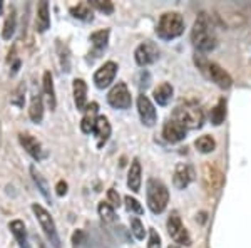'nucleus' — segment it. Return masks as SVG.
<instances>
[{
    "mask_svg": "<svg viewBox=\"0 0 251 248\" xmlns=\"http://www.w3.org/2000/svg\"><path fill=\"white\" fill-rule=\"evenodd\" d=\"M191 40L194 47L201 52H209L218 46V37L214 27L211 24V19L206 12H201L198 19L194 20V26L191 30Z\"/></svg>",
    "mask_w": 251,
    "mask_h": 248,
    "instance_id": "obj_1",
    "label": "nucleus"
},
{
    "mask_svg": "<svg viewBox=\"0 0 251 248\" xmlns=\"http://www.w3.org/2000/svg\"><path fill=\"white\" fill-rule=\"evenodd\" d=\"M146 196H148L149 210H151L154 215L163 213V211L168 208L169 191L163 181L151 178V180L148 181V186H146Z\"/></svg>",
    "mask_w": 251,
    "mask_h": 248,
    "instance_id": "obj_2",
    "label": "nucleus"
},
{
    "mask_svg": "<svg viewBox=\"0 0 251 248\" xmlns=\"http://www.w3.org/2000/svg\"><path fill=\"white\" fill-rule=\"evenodd\" d=\"M157 35L164 40H171L179 37L184 32V19L177 12H166L161 15L159 24H157Z\"/></svg>",
    "mask_w": 251,
    "mask_h": 248,
    "instance_id": "obj_3",
    "label": "nucleus"
},
{
    "mask_svg": "<svg viewBox=\"0 0 251 248\" xmlns=\"http://www.w3.org/2000/svg\"><path fill=\"white\" fill-rule=\"evenodd\" d=\"M196 64H198V67L201 69V72H203V74L208 77L209 81H213V83L216 84L218 87L229 89V87L233 86L231 76H229L228 72H226L221 66H218L216 62L206 60L203 55H200V57L196 55Z\"/></svg>",
    "mask_w": 251,
    "mask_h": 248,
    "instance_id": "obj_4",
    "label": "nucleus"
},
{
    "mask_svg": "<svg viewBox=\"0 0 251 248\" xmlns=\"http://www.w3.org/2000/svg\"><path fill=\"white\" fill-rule=\"evenodd\" d=\"M173 119H176L179 124H183L186 129H200L203 128L204 114L196 106H179L174 109Z\"/></svg>",
    "mask_w": 251,
    "mask_h": 248,
    "instance_id": "obj_5",
    "label": "nucleus"
},
{
    "mask_svg": "<svg viewBox=\"0 0 251 248\" xmlns=\"http://www.w3.org/2000/svg\"><path fill=\"white\" fill-rule=\"evenodd\" d=\"M32 211H34L35 218H37L40 228H42L44 233H46L49 243H50L54 248H60V238L57 235V228H55L54 218L50 217V213H49L44 206H40L39 203H34V205H32Z\"/></svg>",
    "mask_w": 251,
    "mask_h": 248,
    "instance_id": "obj_6",
    "label": "nucleus"
},
{
    "mask_svg": "<svg viewBox=\"0 0 251 248\" xmlns=\"http://www.w3.org/2000/svg\"><path fill=\"white\" fill-rule=\"evenodd\" d=\"M203 174V185L209 194H218L225 185V174L214 163H206L201 169Z\"/></svg>",
    "mask_w": 251,
    "mask_h": 248,
    "instance_id": "obj_7",
    "label": "nucleus"
},
{
    "mask_svg": "<svg viewBox=\"0 0 251 248\" xmlns=\"http://www.w3.org/2000/svg\"><path fill=\"white\" fill-rule=\"evenodd\" d=\"M168 233L169 237L174 240V243H179V245L189 247L191 245V237H189L188 230L184 228L183 221L179 218L177 211H173L168 218Z\"/></svg>",
    "mask_w": 251,
    "mask_h": 248,
    "instance_id": "obj_8",
    "label": "nucleus"
},
{
    "mask_svg": "<svg viewBox=\"0 0 251 248\" xmlns=\"http://www.w3.org/2000/svg\"><path fill=\"white\" fill-rule=\"evenodd\" d=\"M107 103L116 109H129L131 108V104H132L131 92H129L126 83H117L116 86L109 91Z\"/></svg>",
    "mask_w": 251,
    "mask_h": 248,
    "instance_id": "obj_9",
    "label": "nucleus"
},
{
    "mask_svg": "<svg viewBox=\"0 0 251 248\" xmlns=\"http://www.w3.org/2000/svg\"><path fill=\"white\" fill-rule=\"evenodd\" d=\"M157 57H159V49H157L156 44L151 42V40H146V42L139 44L134 51V59H136L137 66H141V67H146V66H149V64L156 62Z\"/></svg>",
    "mask_w": 251,
    "mask_h": 248,
    "instance_id": "obj_10",
    "label": "nucleus"
},
{
    "mask_svg": "<svg viewBox=\"0 0 251 248\" xmlns=\"http://www.w3.org/2000/svg\"><path fill=\"white\" fill-rule=\"evenodd\" d=\"M116 74H117V64L109 60V62H104L102 66L96 71L94 74V84L96 87L99 89H106L114 83L116 79Z\"/></svg>",
    "mask_w": 251,
    "mask_h": 248,
    "instance_id": "obj_11",
    "label": "nucleus"
},
{
    "mask_svg": "<svg viewBox=\"0 0 251 248\" xmlns=\"http://www.w3.org/2000/svg\"><path fill=\"white\" fill-rule=\"evenodd\" d=\"M137 112H139V117L143 121L144 126H154L156 121H157V111L154 108V104L151 103L148 96L141 94L137 97Z\"/></svg>",
    "mask_w": 251,
    "mask_h": 248,
    "instance_id": "obj_12",
    "label": "nucleus"
},
{
    "mask_svg": "<svg viewBox=\"0 0 251 248\" xmlns=\"http://www.w3.org/2000/svg\"><path fill=\"white\" fill-rule=\"evenodd\" d=\"M186 133H188V129L183 124L177 123L176 119H173V117L166 121L163 128V136L168 143H179V141H183L186 138Z\"/></svg>",
    "mask_w": 251,
    "mask_h": 248,
    "instance_id": "obj_13",
    "label": "nucleus"
},
{
    "mask_svg": "<svg viewBox=\"0 0 251 248\" xmlns=\"http://www.w3.org/2000/svg\"><path fill=\"white\" fill-rule=\"evenodd\" d=\"M194 180V169L186 163H179L174 169L173 174V183L177 190H184L189 186V183Z\"/></svg>",
    "mask_w": 251,
    "mask_h": 248,
    "instance_id": "obj_14",
    "label": "nucleus"
},
{
    "mask_svg": "<svg viewBox=\"0 0 251 248\" xmlns=\"http://www.w3.org/2000/svg\"><path fill=\"white\" fill-rule=\"evenodd\" d=\"M19 141H20V144H22V148L25 149L35 161H40L46 158V151H44L42 144H40L34 136L22 133V134H19Z\"/></svg>",
    "mask_w": 251,
    "mask_h": 248,
    "instance_id": "obj_15",
    "label": "nucleus"
},
{
    "mask_svg": "<svg viewBox=\"0 0 251 248\" xmlns=\"http://www.w3.org/2000/svg\"><path fill=\"white\" fill-rule=\"evenodd\" d=\"M97 112H99V104L97 103L87 104V108L84 109V116H82V121H80V129H82L84 134L94 133L96 121H97V117H99Z\"/></svg>",
    "mask_w": 251,
    "mask_h": 248,
    "instance_id": "obj_16",
    "label": "nucleus"
},
{
    "mask_svg": "<svg viewBox=\"0 0 251 248\" xmlns=\"http://www.w3.org/2000/svg\"><path fill=\"white\" fill-rule=\"evenodd\" d=\"M143 168H141V163L137 158H134L131 163V168L127 173V188L132 193H139L141 191V183H143Z\"/></svg>",
    "mask_w": 251,
    "mask_h": 248,
    "instance_id": "obj_17",
    "label": "nucleus"
},
{
    "mask_svg": "<svg viewBox=\"0 0 251 248\" xmlns=\"http://www.w3.org/2000/svg\"><path fill=\"white\" fill-rule=\"evenodd\" d=\"M94 136L97 139V148H102L111 138V124L106 116H99L94 126Z\"/></svg>",
    "mask_w": 251,
    "mask_h": 248,
    "instance_id": "obj_18",
    "label": "nucleus"
},
{
    "mask_svg": "<svg viewBox=\"0 0 251 248\" xmlns=\"http://www.w3.org/2000/svg\"><path fill=\"white\" fill-rule=\"evenodd\" d=\"M74 89V103L77 111H84L87 108V84L84 79H74L72 83Z\"/></svg>",
    "mask_w": 251,
    "mask_h": 248,
    "instance_id": "obj_19",
    "label": "nucleus"
},
{
    "mask_svg": "<svg viewBox=\"0 0 251 248\" xmlns=\"http://www.w3.org/2000/svg\"><path fill=\"white\" fill-rule=\"evenodd\" d=\"M42 89L44 96H46L47 106L50 108V111H54L57 106V99H55V89H54V79H52L50 71H46L42 76Z\"/></svg>",
    "mask_w": 251,
    "mask_h": 248,
    "instance_id": "obj_20",
    "label": "nucleus"
},
{
    "mask_svg": "<svg viewBox=\"0 0 251 248\" xmlns=\"http://www.w3.org/2000/svg\"><path fill=\"white\" fill-rule=\"evenodd\" d=\"M50 27V12H49V3L46 0L37 5V17H35V30L37 32H46Z\"/></svg>",
    "mask_w": 251,
    "mask_h": 248,
    "instance_id": "obj_21",
    "label": "nucleus"
},
{
    "mask_svg": "<svg viewBox=\"0 0 251 248\" xmlns=\"http://www.w3.org/2000/svg\"><path fill=\"white\" fill-rule=\"evenodd\" d=\"M9 230H10V233L14 235V238L17 240L20 248H30V243H29V240H27V230H25L24 221H20V220H14V221L9 223Z\"/></svg>",
    "mask_w": 251,
    "mask_h": 248,
    "instance_id": "obj_22",
    "label": "nucleus"
},
{
    "mask_svg": "<svg viewBox=\"0 0 251 248\" xmlns=\"http://www.w3.org/2000/svg\"><path fill=\"white\" fill-rule=\"evenodd\" d=\"M29 117L32 119V123L39 124L42 123L44 119V103L40 94H34L32 96L30 106H29Z\"/></svg>",
    "mask_w": 251,
    "mask_h": 248,
    "instance_id": "obj_23",
    "label": "nucleus"
},
{
    "mask_svg": "<svg viewBox=\"0 0 251 248\" xmlns=\"http://www.w3.org/2000/svg\"><path fill=\"white\" fill-rule=\"evenodd\" d=\"M173 86L169 83H163L159 84L156 89H154V101L159 106H168L169 101L173 99Z\"/></svg>",
    "mask_w": 251,
    "mask_h": 248,
    "instance_id": "obj_24",
    "label": "nucleus"
},
{
    "mask_svg": "<svg viewBox=\"0 0 251 248\" xmlns=\"http://www.w3.org/2000/svg\"><path fill=\"white\" fill-rule=\"evenodd\" d=\"M91 42H92V47H94L96 54H100L102 51H106L107 42H109V29H102V30H97L94 34H91Z\"/></svg>",
    "mask_w": 251,
    "mask_h": 248,
    "instance_id": "obj_25",
    "label": "nucleus"
},
{
    "mask_svg": "<svg viewBox=\"0 0 251 248\" xmlns=\"http://www.w3.org/2000/svg\"><path fill=\"white\" fill-rule=\"evenodd\" d=\"M30 174H32V178H34V183L37 185V190L40 191V194H42L44 198L49 201V203H52V196H50V188H49V185H47V181L44 180V176L40 174L37 169H35V166H32L30 168Z\"/></svg>",
    "mask_w": 251,
    "mask_h": 248,
    "instance_id": "obj_26",
    "label": "nucleus"
},
{
    "mask_svg": "<svg viewBox=\"0 0 251 248\" xmlns=\"http://www.w3.org/2000/svg\"><path fill=\"white\" fill-rule=\"evenodd\" d=\"M15 26H17V17H15V9H10V14L7 15L5 24L2 29V37L3 40H10L15 34Z\"/></svg>",
    "mask_w": 251,
    "mask_h": 248,
    "instance_id": "obj_27",
    "label": "nucleus"
},
{
    "mask_svg": "<svg viewBox=\"0 0 251 248\" xmlns=\"http://www.w3.org/2000/svg\"><path fill=\"white\" fill-rule=\"evenodd\" d=\"M71 14L72 17L79 19V20H92V7L89 5V2H82V3H77L75 7L71 9Z\"/></svg>",
    "mask_w": 251,
    "mask_h": 248,
    "instance_id": "obj_28",
    "label": "nucleus"
},
{
    "mask_svg": "<svg viewBox=\"0 0 251 248\" xmlns=\"http://www.w3.org/2000/svg\"><path fill=\"white\" fill-rule=\"evenodd\" d=\"M225 117H226V101L220 99V103L211 109V123L214 126H220L223 124Z\"/></svg>",
    "mask_w": 251,
    "mask_h": 248,
    "instance_id": "obj_29",
    "label": "nucleus"
},
{
    "mask_svg": "<svg viewBox=\"0 0 251 248\" xmlns=\"http://www.w3.org/2000/svg\"><path fill=\"white\" fill-rule=\"evenodd\" d=\"M194 146H196V149L200 153L208 154V153L214 151V148H216V143H214V139H213L211 136H201V138H198V139L194 141Z\"/></svg>",
    "mask_w": 251,
    "mask_h": 248,
    "instance_id": "obj_30",
    "label": "nucleus"
},
{
    "mask_svg": "<svg viewBox=\"0 0 251 248\" xmlns=\"http://www.w3.org/2000/svg\"><path fill=\"white\" fill-rule=\"evenodd\" d=\"M25 83H20L17 87L14 89L10 96V104L15 106V108H24V103H25Z\"/></svg>",
    "mask_w": 251,
    "mask_h": 248,
    "instance_id": "obj_31",
    "label": "nucleus"
},
{
    "mask_svg": "<svg viewBox=\"0 0 251 248\" xmlns=\"http://www.w3.org/2000/svg\"><path fill=\"white\" fill-rule=\"evenodd\" d=\"M97 213H99V217L104 220V221L111 223L116 220V210L112 208L111 205H109L107 201H100L99 206H97Z\"/></svg>",
    "mask_w": 251,
    "mask_h": 248,
    "instance_id": "obj_32",
    "label": "nucleus"
},
{
    "mask_svg": "<svg viewBox=\"0 0 251 248\" xmlns=\"http://www.w3.org/2000/svg\"><path fill=\"white\" fill-rule=\"evenodd\" d=\"M89 5L94 7V9H97L106 15H111L112 12H114V3H112L111 0H91Z\"/></svg>",
    "mask_w": 251,
    "mask_h": 248,
    "instance_id": "obj_33",
    "label": "nucleus"
},
{
    "mask_svg": "<svg viewBox=\"0 0 251 248\" xmlns=\"http://www.w3.org/2000/svg\"><path fill=\"white\" fill-rule=\"evenodd\" d=\"M131 231H132V235H134L136 240H144V237H146V230H144L143 221L136 217L131 218Z\"/></svg>",
    "mask_w": 251,
    "mask_h": 248,
    "instance_id": "obj_34",
    "label": "nucleus"
},
{
    "mask_svg": "<svg viewBox=\"0 0 251 248\" xmlns=\"http://www.w3.org/2000/svg\"><path fill=\"white\" fill-rule=\"evenodd\" d=\"M124 203H126V210L129 211V213H136V215H143V206H141V203L136 200V198L132 196H126L124 198Z\"/></svg>",
    "mask_w": 251,
    "mask_h": 248,
    "instance_id": "obj_35",
    "label": "nucleus"
},
{
    "mask_svg": "<svg viewBox=\"0 0 251 248\" xmlns=\"http://www.w3.org/2000/svg\"><path fill=\"white\" fill-rule=\"evenodd\" d=\"M148 248H161V237H159V233H157L154 228L149 230Z\"/></svg>",
    "mask_w": 251,
    "mask_h": 248,
    "instance_id": "obj_36",
    "label": "nucleus"
},
{
    "mask_svg": "<svg viewBox=\"0 0 251 248\" xmlns=\"http://www.w3.org/2000/svg\"><path fill=\"white\" fill-rule=\"evenodd\" d=\"M107 203L112 206V208H119L121 206V196H119V193H117L116 190H109L107 191Z\"/></svg>",
    "mask_w": 251,
    "mask_h": 248,
    "instance_id": "obj_37",
    "label": "nucleus"
},
{
    "mask_svg": "<svg viewBox=\"0 0 251 248\" xmlns=\"http://www.w3.org/2000/svg\"><path fill=\"white\" fill-rule=\"evenodd\" d=\"M84 238H86L84 231L82 230H75L74 235H72V248H80V247H82Z\"/></svg>",
    "mask_w": 251,
    "mask_h": 248,
    "instance_id": "obj_38",
    "label": "nucleus"
},
{
    "mask_svg": "<svg viewBox=\"0 0 251 248\" xmlns=\"http://www.w3.org/2000/svg\"><path fill=\"white\" fill-rule=\"evenodd\" d=\"M67 188H69L67 183L60 180L57 183V186H55V193H57V196H64V194H67Z\"/></svg>",
    "mask_w": 251,
    "mask_h": 248,
    "instance_id": "obj_39",
    "label": "nucleus"
},
{
    "mask_svg": "<svg viewBox=\"0 0 251 248\" xmlns=\"http://www.w3.org/2000/svg\"><path fill=\"white\" fill-rule=\"evenodd\" d=\"M19 67H20V60H15L14 67H12V74H15V72L19 71Z\"/></svg>",
    "mask_w": 251,
    "mask_h": 248,
    "instance_id": "obj_40",
    "label": "nucleus"
},
{
    "mask_svg": "<svg viewBox=\"0 0 251 248\" xmlns=\"http://www.w3.org/2000/svg\"><path fill=\"white\" fill-rule=\"evenodd\" d=\"M2 7H3V2L0 0V14H2Z\"/></svg>",
    "mask_w": 251,
    "mask_h": 248,
    "instance_id": "obj_41",
    "label": "nucleus"
},
{
    "mask_svg": "<svg viewBox=\"0 0 251 248\" xmlns=\"http://www.w3.org/2000/svg\"><path fill=\"white\" fill-rule=\"evenodd\" d=\"M168 248H181V247H177V245H169Z\"/></svg>",
    "mask_w": 251,
    "mask_h": 248,
    "instance_id": "obj_42",
    "label": "nucleus"
},
{
    "mask_svg": "<svg viewBox=\"0 0 251 248\" xmlns=\"http://www.w3.org/2000/svg\"><path fill=\"white\" fill-rule=\"evenodd\" d=\"M40 248H46V247H44V245H40Z\"/></svg>",
    "mask_w": 251,
    "mask_h": 248,
    "instance_id": "obj_43",
    "label": "nucleus"
}]
</instances>
